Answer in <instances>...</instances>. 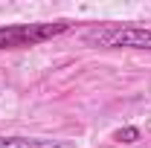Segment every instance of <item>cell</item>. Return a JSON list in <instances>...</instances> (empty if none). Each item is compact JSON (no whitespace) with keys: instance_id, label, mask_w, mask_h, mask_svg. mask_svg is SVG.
<instances>
[{"instance_id":"6da1fadb","label":"cell","mask_w":151,"mask_h":148,"mask_svg":"<svg viewBox=\"0 0 151 148\" xmlns=\"http://www.w3.org/2000/svg\"><path fill=\"white\" fill-rule=\"evenodd\" d=\"M84 44L102 50H151V29L142 26H96L84 32Z\"/></svg>"},{"instance_id":"7a4b0ae2","label":"cell","mask_w":151,"mask_h":148,"mask_svg":"<svg viewBox=\"0 0 151 148\" xmlns=\"http://www.w3.org/2000/svg\"><path fill=\"white\" fill-rule=\"evenodd\" d=\"M70 29V20H52V23H18V26H0V50H18L32 47L64 35Z\"/></svg>"},{"instance_id":"3957f363","label":"cell","mask_w":151,"mask_h":148,"mask_svg":"<svg viewBox=\"0 0 151 148\" xmlns=\"http://www.w3.org/2000/svg\"><path fill=\"white\" fill-rule=\"evenodd\" d=\"M0 148H70L67 142L38 139V137H0Z\"/></svg>"},{"instance_id":"277c9868","label":"cell","mask_w":151,"mask_h":148,"mask_svg":"<svg viewBox=\"0 0 151 148\" xmlns=\"http://www.w3.org/2000/svg\"><path fill=\"white\" fill-rule=\"evenodd\" d=\"M142 134H139V128H134V125H125V128H119L116 134H113V139H119V142H125V145H131V142H137Z\"/></svg>"}]
</instances>
